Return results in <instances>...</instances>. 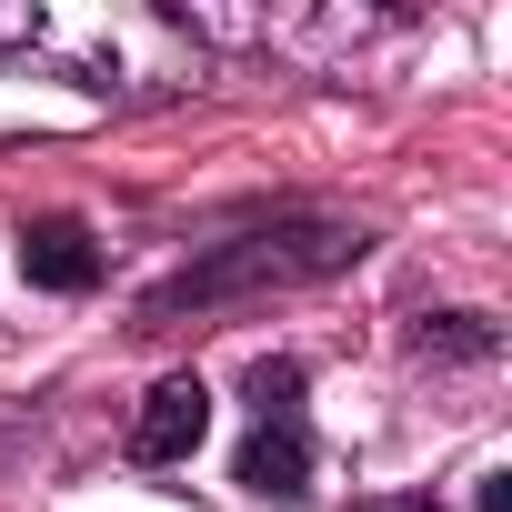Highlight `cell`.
<instances>
[{
  "instance_id": "6da1fadb",
  "label": "cell",
  "mask_w": 512,
  "mask_h": 512,
  "mask_svg": "<svg viewBox=\"0 0 512 512\" xmlns=\"http://www.w3.org/2000/svg\"><path fill=\"white\" fill-rule=\"evenodd\" d=\"M342 262H362V231H352V221H272V231H241V241L201 251L191 272H171V282L141 302V322L211 312V302L262 292V282H322V272H342Z\"/></svg>"
},
{
  "instance_id": "ba28073f",
  "label": "cell",
  "mask_w": 512,
  "mask_h": 512,
  "mask_svg": "<svg viewBox=\"0 0 512 512\" xmlns=\"http://www.w3.org/2000/svg\"><path fill=\"white\" fill-rule=\"evenodd\" d=\"M482 512H512V472H482Z\"/></svg>"
},
{
  "instance_id": "277c9868",
  "label": "cell",
  "mask_w": 512,
  "mask_h": 512,
  "mask_svg": "<svg viewBox=\"0 0 512 512\" xmlns=\"http://www.w3.org/2000/svg\"><path fill=\"white\" fill-rule=\"evenodd\" d=\"M231 482H241L251 502H282V512H292V502L312 492V432H302V422H251Z\"/></svg>"
},
{
  "instance_id": "5b68a950",
  "label": "cell",
  "mask_w": 512,
  "mask_h": 512,
  "mask_svg": "<svg viewBox=\"0 0 512 512\" xmlns=\"http://www.w3.org/2000/svg\"><path fill=\"white\" fill-rule=\"evenodd\" d=\"M412 352H432V362H492V352H502V332H492L482 312H442V322H422V332H412Z\"/></svg>"
},
{
  "instance_id": "7a4b0ae2",
  "label": "cell",
  "mask_w": 512,
  "mask_h": 512,
  "mask_svg": "<svg viewBox=\"0 0 512 512\" xmlns=\"http://www.w3.org/2000/svg\"><path fill=\"white\" fill-rule=\"evenodd\" d=\"M201 432H211V392H201V372H171V382H151V402L131 412V462H191L201 452Z\"/></svg>"
},
{
  "instance_id": "3957f363",
  "label": "cell",
  "mask_w": 512,
  "mask_h": 512,
  "mask_svg": "<svg viewBox=\"0 0 512 512\" xmlns=\"http://www.w3.org/2000/svg\"><path fill=\"white\" fill-rule=\"evenodd\" d=\"M21 272H31V292H91V282H101V241H91V221H71V211L21 221Z\"/></svg>"
},
{
  "instance_id": "8992f818",
  "label": "cell",
  "mask_w": 512,
  "mask_h": 512,
  "mask_svg": "<svg viewBox=\"0 0 512 512\" xmlns=\"http://www.w3.org/2000/svg\"><path fill=\"white\" fill-rule=\"evenodd\" d=\"M251 422H302V362H251Z\"/></svg>"
},
{
  "instance_id": "52a82bcc",
  "label": "cell",
  "mask_w": 512,
  "mask_h": 512,
  "mask_svg": "<svg viewBox=\"0 0 512 512\" xmlns=\"http://www.w3.org/2000/svg\"><path fill=\"white\" fill-rule=\"evenodd\" d=\"M352 512H442L432 492H392V502H352Z\"/></svg>"
}]
</instances>
